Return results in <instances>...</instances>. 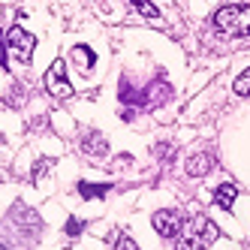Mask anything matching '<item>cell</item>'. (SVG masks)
I'll return each mask as SVG.
<instances>
[{"label":"cell","mask_w":250,"mask_h":250,"mask_svg":"<svg viewBox=\"0 0 250 250\" xmlns=\"http://www.w3.org/2000/svg\"><path fill=\"white\" fill-rule=\"evenodd\" d=\"M217 238H220V229L214 226L205 214H196V217H190L184 223V229H181V250H205Z\"/></svg>","instance_id":"6da1fadb"},{"label":"cell","mask_w":250,"mask_h":250,"mask_svg":"<svg viewBox=\"0 0 250 250\" xmlns=\"http://www.w3.org/2000/svg\"><path fill=\"white\" fill-rule=\"evenodd\" d=\"M214 27L226 37H250V6L247 3H229L217 9Z\"/></svg>","instance_id":"7a4b0ae2"},{"label":"cell","mask_w":250,"mask_h":250,"mask_svg":"<svg viewBox=\"0 0 250 250\" xmlns=\"http://www.w3.org/2000/svg\"><path fill=\"white\" fill-rule=\"evenodd\" d=\"M45 91L51 97H58V100H66L69 94H73V84H69V79H66L63 61H55V63L48 66V73H45Z\"/></svg>","instance_id":"3957f363"},{"label":"cell","mask_w":250,"mask_h":250,"mask_svg":"<svg viewBox=\"0 0 250 250\" xmlns=\"http://www.w3.org/2000/svg\"><path fill=\"white\" fill-rule=\"evenodd\" d=\"M3 40L9 42L12 55L19 58L21 63H27L30 55H33V48H37V40H33L27 30H21V27H9V33H3Z\"/></svg>","instance_id":"277c9868"},{"label":"cell","mask_w":250,"mask_h":250,"mask_svg":"<svg viewBox=\"0 0 250 250\" xmlns=\"http://www.w3.org/2000/svg\"><path fill=\"white\" fill-rule=\"evenodd\" d=\"M154 229L163 238H175V235H181V229H184V217L178 211H157L154 214Z\"/></svg>","instance_id":"5b68a950"},{"label":"cell","mask_w":250,"mask_h":250,"mask_svg":"<svg viewBox=\"0 0 250 250\" xmlns=\"http://www.w3.org/2000/svg\"><path fill=\"white\" fill-rule=\"evenodd\" d=\"M211 166H214V157H211V154H193V157L187 160V175H193V178L208 175Z\"/></svg>","instance_id":"8992f818"},{"label":"cell","mask_w":250,"mask_h":250,"mask_svg":"<svg viewBox=\"0 0 250 250\" xmlns=\"http://www.w3.org/2000/svg\"><path fill=\"white\" fill-rule=\"evenodd\" d=\"M235 196H238V187H235V184H229V181H223L217 190H214V202H217V208L229 211L232 202H235Z\"/></svg>","instance_id":"52a82bcc"},{"label":"cell","mask_w":250,"mask_h":250,"mask_svg":"<svg viewBox=\"0 0 250 250\" xmlns=\"http://www.w3.org/2000/svg\"><path fill=\"white\" fill-rule=\"evenodd\" d=\"M79 193L84 199H100V196L109 193V184H79Z\"/></svg>","instance_id":"ba28073f"},{"label":"cell","mask_w":250,"mask_h":250,"mask_svg":"<svg viewBox=\"0 0 250 250\" xmlns=\"http://www.w3.org/2000/svg\"><path fill=\"white\" fill-rule=\"evenodd\" d=\"M130 3H133L142 15H145V19H151V21H154V19H160V9L151 3V0H130Z\"/></svg>","instance_id":"9c48e42d"},{"label":"cell","mask_w":250,"mask_h":250,"mask_svg":"<svg viewBox=\"0 0 250 250\" xmlns=\"http://www.w3.org/2000/svg\"><path fill=\"white\" fill-rule=\"evenodd\" d=\"M232 91H235L238 97H250V69H244V73L235 79V84H232Z\"/></svg>","instance_id":"30bf717a"},{"label":"cell","mask_w":250,"mask_h":250,"mask_svg":"<svg viewBox=\"0 0 250 250\" xmlns=\"http://www.w3.org/2000/svg\"><path fill=\"white\" fill-rule=\"evenodd\" d=\"M76 58H79V61L84 58V63H87V69H91V66L97 63V55H94V51H91V48H87V45H79V48H76Z\"/></svg>","instance_id":"8fae6325"},{"label":"cell","mask_w":250,"mask_h":250,"mask_svg":"<svg viewBox=\"0 0 250 250\" xmlns=\"http://www.w3.org/2000/svg\"><path fill=\"white\" fill-rule=\"evenodd\" d=\"M115 250H139V244H136L130 235H121V238H118V244H115Z\"/></svg>","instance_id":"7c38bea8"},{"label":"cell","mask_w":250,"mask_h":250,"mask_svg":"<svg viewBox=\"0 0 250 250\" xmlns=\"http://www.w3.org/2000/svg\"><path fill=\"white\" fill-rule=\"evenodd\" d=\"M0 63L6 66V42H3V33H0Z\"/></svg>","instance_id":"4fadbf2b"},{"label":"cell","mask_w":250,"mask_h":250,"mask_svg":"<svg viewBox=\"0 0 250 250\" xmlns=\"http://www.w3.org/2000/svg\"><path fill=\"white\" fill-rule=\"evenodd\" d=\"M79 229H82V226H79V220H69V226H66V232H69V235H76Z\"/></svg>","instance_id":"5bb4252c"},{"label":"cell","mask_w":250,"mask_h":250,"mask_svg":"<svg viewBox=\"0 0 250 250\" xmlns=\"http://www.w3.org/2000/svg\"><path fill=\"white\" fill-rule=\"evenodd\" d=\"M0 250H6V247H3V244H0Z\"/></svg>","instance_id":"9a60e30c"}]
</instances>
